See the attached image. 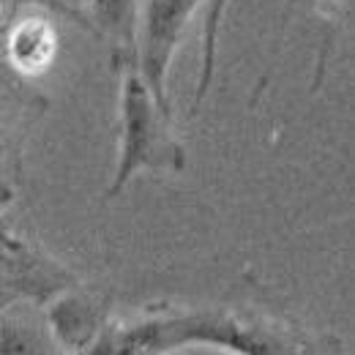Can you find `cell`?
Returning a JSON list of instances; mask_svg holds the SVG:
<instances>
[{
  "label": "cell",
  "instance_id": "cell-7",
  "mask_svg": "<svg viewBox=\"0 0 355 355\" xmlns=\"http://www.w3.org/2000/svg\"><path fill=\"white\" fill-rule=\"evenodd\" d=\"M142 0H88V17L93 36L110 39L115 44V63L134 60L137 22H139Z\"/></svg>",
  "mask_w": 355,
  "mask_h": 355
},
{
  "label": "cell",
  "instance_id": "cell-1",
  "mask_svg": "<svg viewBox=\"0 0 355 355\" xmlns=\"http://www.w3.org/2000/svg\"><path fill=\"white\" fill-rule=\"evenodd\" d=\"M115 66L121 74L118 159L104 200L118 197L142 173H183L189 164V153L173 132V112L156 101L134 60H121Z\"/></svg>",
  "mask_w": 355,
  "mask_h": 355
},
{
  "label": "cell",
  "instance_id": "cell-3",
  "mask_svg": "<svg viewBox=\"0 0 355 355\" xmlns=\"http://www.w3.org/2000/svg\"><path fill=\"white\" fill-rule=\"evenodd\" d=\"M202 3L211 0H142L139 8L134 66L150 93L156 96V101L170 112H173V101L167 90V77L178 46L186 36V28Z\"/></svg>",
  "mask_w": 355,
  "mask_h": 355
},
{
  "label": "cell",
  "instance_id": "cell-5",
  "mask_svg": "<svg viewBox=\"0 0 355 355\" xmlns=\"http://www.w3.org/2000/svg\"><path fill=\"white\" fill-rule=\"evenodd\" d=\"M60 52L55 17L46 11L11 14L3 31V69L17 80H36L46 74Z\"/></svg>",
  "mask_w": 355,
  "mask_h": 355
},
{
  "label": "cell",
  "instance_id": "cell-11",
  "mask_svg": "<svg viewBox=\"0 0 355 355\" xmlns=\"http://www.w3.org/2000/svg\"><path fill=\"white\" fill-rule=\"evenodd\" d=\"M6 22H8V17L0 8V69H3V31H6Z\"/></svg>",
  "mask_w": 355,
  "mask_h": 355
},
{
  "label": "cell",
  "instance_id": "cell-4",
  "mask_svg": "<svg viewBox=\"0 0 355 355\" xmlns=\"http://www.w3.org/2000/svg\"><path fill=\"white\" fill-rule=\"evenodd\" d=\"M46 322L66 355H85L112 322V295L83 284L69 287L44 306Z\"/></svg>",
  "mask_w": 355,
  "mask_h": 355
},
{
  "label": "cell",
  "instance_id": "cell-8",
  "mask_svg": "<svg viewBox=\"0 0 355 355\" xmlns=\"http://www.w3.org/2000/svg\"><path fill=\"white\" fill-rule=\"evenodd\" d=\"M0 8H3L6 17L19 14V11H46V14H52L55 19L60 17V19H66V22H71V25L83 28L85 33L93 36V28H90L85 11L77 8V6H71L69 0H0Z\"/></svg>",
  "mask_w": 355,
  "mask_h": 355
},
{
  "label": "cell",
  "instance_id": "cell-10",
  "mask_svg": "<svg viewBox=\"0 0 355 355\" xmlns=\"http://www.w3.org/2000/svg\"><path fill=\"white\" fill-rule=\"evenodd\" d=\"M8 98V88H3V80H0V142H3V137H6V101Z\"/></svg>",
  "mask_w": 355,
  "mask_h": 355
},
{
  "label": "cell",
  "instance_id": "cell-2",
  "mask_svg": "<svg viewBox=\"0 0 355 355\" xmlns=\"http://www.w3.org/2000/svg\"><path fill=\"white\" fill-rule=\"evenodd\" d=\"M74 284H80L77 273L42 243L0 224V311L14 304L46 306Z\"/></svg>",
  "mask_w": 355,
  "mask_h": 355
},
{
  "label": "cell",
  "instance_id": "cell-12",
  "mask_svg": "<svg viewBox=\"0 0 355 355\" xmlns=\"http://www.w3.org/2000/svg\"><path fill=\"white\" fill-rule=\"evenodd\" d=\"M304 355H311V353H304Z\"/></svg>",
  "mask_w": 355,
  "mask_h": 355
},
{
  "label": "cell",
  "instance_id": "cell-9",
  "mask_svg": "<svg viewBox=\"0 0 355 355\" xmlns=\"http://www.w3.org/2000/svg\"><path fill=\"white\" fill-rule=\"evenodd\" d=\"M14 200H17L14 186L6 183V180H0V224L6 222V214H8V208L14 205Z\"/></svg>",
  "mask_w": 355,
  "mask_h": 355
},
{
  "label": "cell",
  "instance_id": "cell-6",
  "mask_svg": "<svg viewBox=\"0 0 355 355\" xmlns=\"http://www.w3.org/2000/svg\"><path fill=\"white\" fill-rule=\"evenodd\" d=\"M0 355H66L49 331L44 306L14 304L0 311Z\"/></svg>",
  "mask_w": 355,
  "mask_h": 355
}]
</instances>
